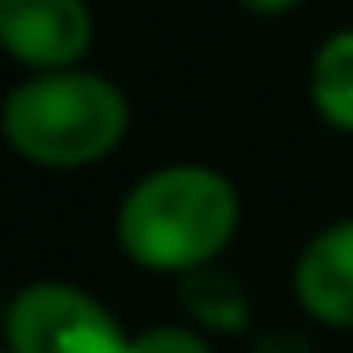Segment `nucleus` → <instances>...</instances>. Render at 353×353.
<instances>
[{
  "mask_svg": "<svg viewBox=\"0 0 353 353\" xmlns=\"http://www.w3.org/2000/svg\"><path fill=\"white\" fill-rule=\"evenodd\" d=\"M92 44L83 0H0V49L30 68H73Z\"/></svg>",
  "mask_w": 353,
  "mask_h": 353,
  "instance_id": "obj_4",
  "label": "nucleus"
},
{
  "mask_svg": "<svg viewBox=\"0 0 353 353\" xmlns=\"http://www.w3.org/2000/svg\"><path fill=\"white\" fill-rule=\"evenodd\" d=\"M0 353H10V348H0Z\"/></svg>",
  "mask_w": 353,
  "mask_h": 353,
  "instance_id": "obj_9",
  "label": "nucleus"
},
{
  "mask_svg": "<svg viewBox=\"0 0 353 353\" xmlns=\"http://www.w3.org/2000/svg\"><path fill=\"white\" fill-rule=\"evenodd\" d=\"M237 232V189L208 165H170L145 174L117 218L131 261L150 271H199Z\"/></svg>",
  "mask_w": 353,
  "mask_h": 353,
  "instance_id": "obj_1",
  "label": "nucleus"
},
{
  "mask_svg": "<svg viewBox=\"0 0 353 353\" xmlns=\"http://www.w3.org/2000/svg\"><path fill=\"white\" fill-rule=\"evenodd\" d=\"M295 300L334 329H353V218L324 228L295 261Z\"/></svg>",
  "mask_w": 353,
  "mask_h": 353,
  "instance_id": "obj_5",
  "label": "nucleus"
},
{
  "mask_svg": "<svg viewBox=\"0 0 353 353\" xmlns=\"http://www.w3.org/2000/svg\"><path fill=\"white\" fill-rule=\"evenodd\" d=\"M126 353H208V343H203L194 329L160 324V329H145V334H136Z\"/></svg>",
  "mask_w": 353,
  "mask_h": 353,
  "instance_id": "obj_7",
  "label": "nucleus"
},
{
  "mask_svg": "<svg viewBox=\"0 0 353 353\" xmlns=\"http://www.w3.org/2000/svg\"><path fill=\"white\" fill-rule=\"evenodd\" d=\"M126 121L131 112L121 88L78 68H49L20 83L0 107V131L15 145V155L49 170H78L102 160L121 145Z\"/></svg>",
  "mask_w": 353,
  "mask_h": 353,
  "instance_id": "obj_2",
  "label": "nucleus"
},
{
  "mask_svg": "<svg viewBox=\"0 0 353 353\" xmlns=\"http://www.w3.org/2000/svg\"><path fill=\"white\" fill-rule=\"evenodd\" d=\"M6 343L10 353H126L131 334L88 290L39 281L15 295L6 314Z\"/></svg>",
  "mask_w": 353,
  "mask_h": 353,
  "instance_id": "obj_3",
  "label": "nucleus"
},
{
  "mask_svg": "<svg viewBox=\"0 0 353 353\" xmlns=\"http://www.w3.org/2000/svg\"><path fill=\"white\" fill-rule=\"evenodd\" d=\"M247 10H256V15H281V10H290V6H300V0H242Z\"/></svg>",
  "mask_w": 353,
  "mask_h": 353,
  "instance_id": "obj_8",
  "label": "nucleus"
},
{
  "mask_svg": "<svg viewBox=\"0 0 353 353\" xmlns=\"http://www.w3.org/2000/svg\"><path fill=\"white\" fill-rule=\"evenodd\" d=\"M310 97H314V107H319V117L329 126L353 131V30H339L314 54Z\"/></svg>",
  "mask_w": 353,
  "mask_h": 353,
  "instance_id": "obj_6",
  "label": "nucleus"
}]
</instances>
